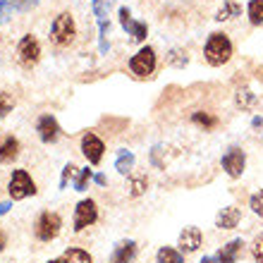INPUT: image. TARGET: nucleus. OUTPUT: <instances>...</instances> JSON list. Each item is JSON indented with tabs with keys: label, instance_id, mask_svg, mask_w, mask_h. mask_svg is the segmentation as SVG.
I'll use <instances>...</instances> for the list:
<instances>
[{
	"label": "nucleus",
	"instance_id": "obj_1",
	"mask_svg": "<svg viewBox=\"0 0 263 263\" xmlns=\"http://www.w3.org/2000/svg\"><path fill=\"white\" fill-rule=\"evenodd\" d=\"M203 55H206V63L211 65V67L225 65L230 58H232V41H230V36L220 34V31L211 34L206 41V48H203Z\"/></svg>",
	"mask_w": 263,
	"mask_h": 263
},
{
	"label": "nucleus",
	"instance_id": "obj_2",
	"mask_svg": "<svg viewBox=\"0 0 263 263\" xmlns=\"http://www.w3.org/2000/svg\"><path fill=\"white\" fill-rule=\"evenodd\" d=\"M74 36H77V27H74L72 14L60 12L53 20V27H50V41L55 43V46H60V48H65V46H69V43L74 41Z\"/></svg>",
	"mask_w": 263,
	"mask_h": 263
},
{
	"label": "nucleus",
	"instance_id": "obj_3",
	"mask_svg": "<svg viewBox=\"0 0 263 263\" xmlns=\"http://www.w3.org/2000/svg\"><path fill=\"white\" fill-rule=\"evenodd\" d=\"M7 192H10L12 201H22V199H27V196L36 194V184L29 177L27 170H14L12 177H10V184H7Z\"/></svg>",
	"mask_w": 263,
	"mask_h": 263
},
{
	"label": "nucleus",
	"instance_id": "obj_4",
	"mask_svg": "<svg viewBox=\"0 0 263 263\" xmlns=\"http://www.w3.org/2000/svg\"><path fill=\"white\" fill-rule=\"evenodd\" d=\"M39 58H41V46L36 41V36H31V34L22 36L20 46H17V63L24 69H31L39 63Z\"/></svg>",
	"mask_w": 263,
	"mask_h": 263
},
{
	"label": "nucleus",
	"instance_id": "obj_5",
	"mask_svg": "<svg viewBox=\"0 0 263 263\" xmlns=\"http://www.w3.org/2000/svg\"><path fill=\"white\" fill-rule=\"evenodd\" d=\"M129 69L134 77H151L156 69V50L151 46H144L141 50H137V55H132L129 60Z\"/></svg>",
	"mask_w": 263,
	"mask_h": 263
},
{
	"label": "nucleus",
	"instance_id": "obj_6",
	"mask_svg": "<svg viewBox=\"0 0 263 263\" xmlns=\"http://www.w3.org/2000/svg\"><path fill=\"white\" fill-rule=\"evenodd\" d=\"M63 228V220H60V215L58 213H46L39 215V220H36V237L41 239V242H50V239H55L58 232Z\"/></svg>",
	"mask_w": 263,
	"mask_h": 263
},
{
	"label": "nucleus",
	"instance_id": "obj_7",
	"mask_svg": "<svg viewBox=\"0 0 263 263\" xmlns=\"http://www.w3.org/2000/svg\"><path fill=\"white\" fill-rule=\"evenodd\" d=\"M98 220V208L93 199H84L74 208V232H82Z\"/></svg>",
	"mask_w": 263,
	"mask_h": 263
},
{
	"label": "nucleus",
	"instance_id": "obj_8",
	"mask_svg": "<svg viewBox=\"0 0 263 263\" xmlns=\"http://www.w3.org/2000/svg\"><path fill=\"white\" fill-rule=\"evenodd\" d=\"M222 170L232 177V180H237V177H242L244 173V165H247V156H244L242 148H237V146H232L225 156H222Z\"/></svg>",
	"mask_w": 263,
	"mask_h": 263
},
{
	"label": "nucleus",
	"instance_id": "obj_9",
	"mask_svg": "<svg viewBox=\"0 0 263 263\" xmlns=\"http://www.w3.org/2000/svg\"><path fill=\"white\" fill-rule=\"evenodd\" d=\"M103 151H105L103 141H101L93 132L84 134V139H82V153L86 156V160H89L91 165H98V163L103 160Z\"/></svg>",
	"mask_w": 263,
	"mask_h": 263
},
{
	"label": "nucleus",
	"instance_id": "obj_10",
	"mask_svg": "<svg viewBox=\"0 0 263 263\" xmlns=\"http://www.w3.org/2000/svg\"><path fill=\"white\" fill-rule=\"evenodd\" d=\"M118 14H120V24H122V29H127V31H129L134 41H146L148 27H146L144 22H134V20H132V12L127 10V7H120Z\"/></svg>",
	"mask_w": 263,
	"mask_h": 263
},
{
	"label": "nucleus",
	"instance_id": "obj_11",
	"mask_svg": "<svg viewBox=\"0 0 263 263\" xmlns=\"http://www.w3.org/2000/svg\"><path fill=\"white\" fill-rule=\"evenodd\" d=\"M36 132H39V137H41L43 144H55L58 139H60V125H58V120L53 118V115H43V118H39Z\"/></svg>",
	"mask_w": 263,
	"mask_h": 263
},
{
	"label": "nucleus",
	"instance_id": "obj_12",
	"mask_svg": "<svg viewBox=\"0 0 263 263\" xmlns=\"http://www.w3.org/2000/svg\"><path fill=\"white\" fill-rule=\"evenodd\" d=\"M201 242H203L201 230L194 228V225H189V228H184L180 232V249L184 251V254H192V251H196L201 247Z\"/></svg>",
	"mask_w": 263,
	"mask_h": 263
},
{
	"label": "nucleus",
	"instance_id": "obj_13",
	"mask_svg": "<svg viewBox=\"0 0 263 263\" xmlns=\"http://www.w3.org/2000/svg\"><path fill=\"white\" fill-rule=\"evenodd\" d=\"M239 220H242V211H239L237 206H228V208H222L220 213H218V218H215V228L235 230L237 225H239Z\"/></svg>",
	"mask_w": 263,
	"mask_h": 263
},
{
	"label": "nucleus",
	"instance_id": "obj_14",
	"mask_svg": "<svg viewBox=\"0 0 263 263\" xmlns=\"http://www.w3.org/2000/svg\"><path fill=\"white\" fill-rule=\"evenodd\" d=\"M134 256H137V242L127 239V242H120L118 247H115V251H112V256H110V263H132Z\"/></svg>",
	"mask_w": 263,
	"mask_h": 263
},
{
	"label": "nucleus",
	"instance_id": "obj_15",
	"mask_svg": "<svg viewBox=\"0 0 263 263\" xmlns=\"http://www.w3.org/2000/svg\"><path fill=\"white\" fill-rule=\"evenodd\" d=\"M17 156H20V141L10 134L0 139V163H12Z\"/></svg>",
	"mask_w": 263,
	"mask_h": 263
},
{
	"label": "nucleus",
	"instance_id": "obj_16",
	"mask_svg": "<svg viewBox=\"0 0 263 263\" xmlns=\"http://www.w3.org/2000/svg\"><path fill=\"white\" fill-rule=\"evenodd\" d=\"M242 247H244L242 239H232V242H228L220 251H218V256L215 258H218L220 263H235L237 258L242 256Z\"/></svg>",
	"mask_w": 263,
	"mask_h": 263
},
{
	"label": "nucleus",
	"instance_id": "obj_17",
	"mask_svg": "<svg viewBox=\"0 0 263 263\" xmlns=\"http://www.w3.org/2000/svg\"><path fill=\"white\" fill-rule=\"evenodd\" d=\"M235 103H237V108H242V110H254L258 103V98L251 89H239L235 93Z\"/></svg>",
	"mask_w": 263,
	"mask_h": 263
},
{
	"label": "nucleus",
	"instance_id": "obj_18",
	"mask_svg": "<svg viewBox=\"0 0 263 263\" xmlns=\"http://www.w3.org/2000/svg\"><path fill=\"white\" fill-rule=\"evenodd\" d=\"M132 167H134V153L122 148V151L118 153V160H115V170H118L120 175H127Z\"/></svg>",
	"mask_w": 263,
	"mask_h": 263
},
{
	"label": "nucleus",
	"instance_id": "obj_19",
	"mask_svg": "<svg viewBox=\"0 0 263 263\" xmlns=\"http://www.w3.org/2000/svg\"><path fill=\"white\" fill-rule=\"evenodd\" d=\"M156 261L158 263H184V258H182V254L177 249H173V247H160L158 254H156Z\"/></svg>",
	"mask_w": 263,
	"mask_h": 263
},
{
	"label": "nucleus",
	"instance_id": "obj_20",
	"mask_svg": "<svg viewBox=\"0 0 263 263\" xmlns=\"http://www.w3.org/2000/svg\"><path fill=\"white\" fill-rule=\"evenodd\" d=\"M239 14H242V7L237 5V3H232V0H228V3H222V7L218 10L215 20L225 22V20H232V17H239Z\"/></svg>",
	"mask_w": 263,
	"mask_h": 263
},
{
	"label": "nucleus",
	"instance_id": "obj_21",
	"mask_svg": "<svg viewBox=\"0 0 263 263\" xmlns=\"http://www.w3.org/2000/svg\"><path fill=\"white\" fill-rule=\"evenodd\" d=\"M192 122H194V125H199V127H203V129H215V127H218V122H220V120L215 118V115H211V112H194V115H192Z\"/></svg>",
	"mask_w": 263,
	"mask_h": 263
},
{
	"label": "nucleus",
	"instance_id": "obj_22",
	"mask_svg": "<svg viewBox=\"0 0 263 263\" xmlns=\"http://www.w3.org/2000/svg\"><path fill=\"white\" fill-rule=\"evenodd\" d=\"M247 12H249V22L254 27H263V0H251Z\"/></svg>",
	"mask_w": 263,
	"mask_h": 263
},
{
	"label": "nucleus",
	"instance_id": "obj_23",
	"mask_svg": "<svg viewBox=\"0 0 263 263\" xmlns=\"http://www.w3.org/2000/svg\"><path fill=\"white\" fill-rule=\"evenodd\" d=\"M108 31H110V24L105 20H98V48H101V53H108L110 50V43H108Z\"/></svg>",
	"mask_w": 263,
	"mask_h": 263
},
{
	"label": "nucleus",
	"instance_id": "obj_24",
	"mask_svg": "<svg viewBox=\"0 0 263 263\" xmlns=\"http://www.w3.org/2000/svg\"><path fill=\"white\" fill-rule=\"evenodd\" d=\"M65 261L67 263H93L89 256V251H84V249H77V247H72V249L65 251Z\"/></svg>",
	"mask_w": 263,
	"mask_h": 263
},
{
	"label": "nucleus",
	"instance_id": "obj_25",
	"mask_svg": "<svg viewBox=\"0 0 263 263\" xmlns=\"http://www.w3.org/2000/svg\"><path fill=\"white\" fill-rule=\"evenodd\" d=\"M129 196H134V199H137V196H141L146 192V189H148V180H146V177H141V175H137V177H129Z\"/></svg>",
	"mask_w": 263,
	"mask_h": 263
},
{
	"label": "nucleus",
	"instance_id": "obj_26",
	"mask_svg": "<svg viewBox=\"0 0 263 263\" xmlns=\"http://www.w3.org/2000/svg\"><path fill=\"white\" fill-rule=\"evenodd\" d=\"M187 63H189V58H187L184 50H180V48L170 50V55H167V65H173V67H184Z\"/></svg>",
	"mask_w": 263,
	"mask_h": 263
},
{
	"label": "nucleus",
	"instance_id": "obj_27",
	"mask_svg": "<svg viewBox=\"0 0 263 263\" xmlns=\"http://www.w3.org/2000/svg\"><path fill=\"white\" fill-rule=\"evenodd\" d=\"M93 180V173H91L89 167H84V170H79V175H77L74 180V192H84L86 189V184Z\"/></svg>",
	"mask_w": 263,
	"mask_h": 263
},
{
	"label": "nucleus",
	"instance_id": "obj_28",
	"mask_svg": "<svg viewBox=\"0 0 263 263\" xmlns=\"http://www.w3.org/2000/svg\"><path fill=\"white\" fill-rule=\"evenodd\" d=\"M249 208L258 215V218H263V189H258L256 194L249 199Z\"/></svg>",
	"mask_w": 263,
	"mask_h": 263
},
{
	"label": "nucleus",
	"instance_id": "obj_29",
	"mask_svg": "<svg viewBox=\"0 0 263 263\" xmlns=\"http://www.w3.org/2000/svg\"><path fill=\"white\" fill-rule=\"evenodd\" d=\"M110 5H112V0H93V14H96L98 20H105Z\"/></svg>",
	"mask_w": 263,
	"mask_h": 263
},
{
	"label": "nucleus",
	"instance_id": "obj_30",
	"mask_svg": "<svg viewBox=\"0 0 263 263\" xmlns=\"http://www.w3.org/2000/svg\"><path fill=\"white\" fill-rule=\"evenodd\" d=\"M251 256L256 263H263V235H258L254 242H251Z\"/></svg>",
	"mask_w": 263,
	"mask_h": 263
},
{
	"label": "nucleus",
	"instance_id": "obj_31",
	"mask_svg": "<svg viewBox=\"0 0 263 263\" xmlns=\"http://www.w3.org/2000/svg\"><path fill=\"white\" fill-rule=\"evenodd\" d=\"M10 5H12V10H17V12H29L31 7L39 5V0H12Z\"/></svg>",
	"mask_w": 263,
	"mask_h": 263
},
{
	"label": "nucleus",
	"instance_id": "obj_32",
	"mask_svg": "<svg viewBox=\"0 0 263 263\" xmlns=\"http://www.w3.org/2000/svg\"><path fill=\"white\" fill-rule=\"evenodd\" d=\"M14 108V101L7 93H0V118H5L7 112Z\"/></svg>",
	"mask_w": 263,
	"mask_h": 263
},
{
	"label": "nucleus",
	"instance_id": "obj_33",
	"mask_svg": "<svg viewBox=\"0 0 263 263\" xmlns=\"http://www.w3.org/2000/svg\"><path fill=\"white\" fill-rule=\"evenodd\" d=\"M74 173H77V167L72 165V163H67V165L63 167V177H60V189H65L67 187V182L74 177Z\"/></svg>",
	"mask_w": 263,
	"mask_h": 263
},
{
	"label": "nucleus",
	"instance_id": "obj_34",
	"mask_svg": "<svg viewBox=\"0 0 263 263\" xmlns=\"http://www.w3.org/2000/svg\"><path fill=\"white\" fill-rule=\"evenodd\" d=\"M10 14H12V5L10 3H0V24H5L10 20Z\"/></svg>",
	"mask_w": 263,
	"mask_h": 263
},
{
	"label": "nucleus",
	"instance_id": "obj_35",
	"mask_svg": "<svg viewBox=\"0 0 263 263\" xmlns=\"http://www.w3.org/2000/svg\"><path fill=\"white\" fill-rule=\"evenodd\" d=\"M93 182H96L98 187H105V184H108V180H105V175H93Z\"/></svg>",
	"mask_w": 263,
	"mask_h": 263
},
{
	"label": "nucleus",
	"instance_id": "obj_36",
	"mask_svg": "<svg viewBox=\"0 0 263 263\" xmlns=\"http://www.w3.org/2000/svg\"><path fill=\"white\" fill-rule=\"evenodd\" d=\"M10 208H12V203H10V201H3V203H0V215H5Z\"/></svg>",
	"mask_w": 263,
	"mask_h": 263
},
{
	"label": "nucleus",
	"instance_id": "obj_37",
	"mask_svg": "<svg viewBox=\"0 0 263 263\" xmlns=\"http://www.w3.org/2000/svg\"><path fill=\"white\" fill-rule=\"evenodd\" d=\"M251 127H254V129H261V127H263V118H258V115H256V118L251 120Z\"/></svg>",
	"mask_w": 263,
	"mask_h": 263
},
{
	"label": "nucleus",
	"instance_id": "obj_38",
	"mask_svg": "<svg viewBox=\"0 0 263 263\" xmlns=\"http://www.w3.org/2000/svg\"><path fill=\"white\" fill-rule=\"evenodd\" d=\"M201 263H220V261H218L215 256H203L201 258Z\"/></svg>",
	"mask_w": 263,
	"mask_h": 263
},
{
	"label": "nucleus",
	"instance_id": "obj_39",
	"mask_svg": "<svg viewBox=\"0 0 263 263\" xmlns=\"http://www.w3.org/2000/svg\"><path fill=\"white\" fill-rule=\"evenodd\" d=\"M5 249V235H3V230H0V251Z\"/></svg>",
	"mask_w": 263,
	"mask_h": 263
},
{
	"label": "nucleus",
	"instance_id": "obj_40",
	"mask_svg": "<svg viewBox=\"0 0 263 263\" xmlns=\"http://www.w3.org/2000/svg\"><path fill=\"white\" fill-rule=\"evenodd\" d=\"M48 263H67L65 258H53V261H48Z\"/></svg>",
	"mask_w": 263,
	"mask_h": 263
}]
</instances>
